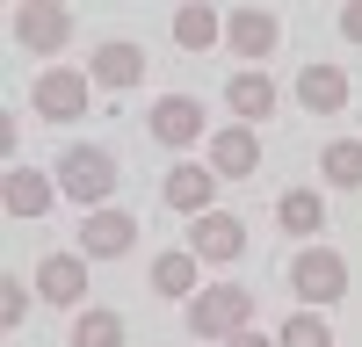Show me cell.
<instances>
[{
    "label": "cell",
    "mask_w": 362,
    "mask_h": 347,
    "mask_svg": "<svg viewBox=\"0 0 362 347\" xmlns=\"http://www.w3.org/2000/svg\"><path fill=\"white\" fill-rule=\"evenodd\" d=\"M116 181H124V166H116V152H109V145H73V152L58 159V195H73L87 217H95V210H109Z\"/></svg>",
    "instance_id": "obj_1"
},
{
    "label": "cell",
    "mask_w": 362,
    "mask_h": 347,
    "mask_svg": "<svg viewBox=\"0 0 362 347\" xmlns=\"http://www.w3.org/2000/svg\"><path fill=\"white\" fill-rule=\"evenodd\" d=\"M254 304H261V297H254L247 282H210L203 297H189V333L225 347L232 333H247V326H254Z\"/></svg>",
    "instance_id": "obj_2"
},
{
    "label": "cell",
    "mask_w": 362,
    "mask_h": 347,
    "mask_svg": "<svg viewBox=\"0 0 362 347\" xmlns=\"http://www.w3.org/2000/svg\"><path fill=\"white\" fill-rule=\"evenodd\" d=\"M290 289H297V304L305 311H326V304H341L348 297V260L334 246H305L290 260Z\"/></svg>",
    "instance_id": "obj_3"
},
{
    "label": "cell",
    "mask_w": 362,
    "mask_h": 347,
    "mask_svg": "<svg viewBox=\"0 0 362 347\" xmlns=\"http://www.w3.org/2000/svg\"><path fill=\"white\" fill-rule=\"evenodd\" d=\"M87 95H95V80L73 73V66H44L37 87H29V109L44 116V123H73V116H87Z\"/></svg>",
    "instance_id": "obj_4"
},
{
    "label": "cell",
    "mask_w": 362,
    "mask_h": 347,
    "mask_svg": "<svg viewBox=\"0 0 362 347\" xmlns=\"http://www.w3.org/2000/svg\"><path fill=\"white\" fill-rule=\"evenodd\" d=\"M15 44L29 58H58L73 44V8H58V0H29V8H15Z\"/></svg>",
    "instance_id": "obj_5"
},
{
    "label": "cell",
    "mask_w": 362,
    "mask_h": 347,
    "mask_svg": "<svg viewBox=\"0 0 362 347\" xmlns=\"http://www.w3.org/2000/svg\"><path fill=\"white\" fill-rule=\"evenodd\" d=\"M210 174H218V181H247V174H261V130H247V123L210 130Z\"/></svg>",
    "instance_id": "obj_6"
},
{
    "label": "cell",
    "mask_w": 362,
    "mask_h": 347,
    "mask_svg": "<svg viewBox=\"0 0 362 347\" xmlns=\"http://www.w3.org/2000/svg\"><path fill=\"white\" fill-rule=\"evenodd\" d=\"M189 253H196V260H210V268H225V260L247 253V224H239L232 210H210V217H196V224H189Z\"/></svg>",
    "instance_id": "obj_7"
},
{
    "label": "cell",
    "mask_w": 362,
    "mask_h": 347,
    "mask_svg": "<svg viewBox=\"0 0 362 347\" xmlns=\"http://www.w3.org/2000/svg\"><path fill=\"white\" fill-rule=\"evenodd\" d=\"M131 246H138V217H131V210H116V202L80 224V253H87V260H124Z\"/></svg>",
    "instance_id": "obj_8"
},
{
    "label": "cell",
    "mask_w": 362,
    "mask_h": 347,
    "mask_svg": "<svg viewBox=\"0 0 362 347\" xmlns=\"http://www.w3.org/2000/svg\"><path fill=\"white\" fill-rule=\"evenodd\" d=\"M160 195H167V210H181V217L196 224V217L218 210V174H210V166H167Z\"/></svg>",
    "instance_id": "obj_9"
},
{
    "label": "cell",
    "mask_w": 362,
    "mask_h": 347,
    "mask_svg": "<svg viewBox=\"0 0 362 347\" xmlns=\"http://www.w3.org/2000/svg\"><path fill=\"white\" fill-rule=\"evenodd\" d=\"M87 80L109 87V95H124V87L145 80V51L131 37H109V44H95V58H87Z\"/></svg>",
    "instance_id": "obj_10"
},
{
    "label": "cell",
    "mask_w": 362,
    "mask_h": 347,
    "mask_svg": "<svg viewBox=\"0 0 362 347\" xmlns=\"http://www.w3.org/2000/svg\"><path fill=\"white\" fill-rule=\"evenodd\" d=\"M0 202H8V217H44L51 210V202H58V181H51V174H37V166H8V174H0Z\"/></svg>",
    "instance_id": "obj_11"
},
{
    "label": "cell",
    "mask_w": 362,
    "mask_h": 347,
    "mask_svg": "<svg viewBox=\"0 0 362 347\" xmlns=\"http://www.w3.org/2000/svg\"><path fill=\"white\" fill-rule=\"evenodd\" d=\"M37 297L58 304V311H80V297H87V253H51L37 268Z\"/></svg>",
    "instance_id": "obj_12"
},
{
    "label": "cell",
    "mask_w": 362,
    "mask_h": 347,
    "mask_svg": "<svg viewBox=\"0 0 362 347\" xmlns=\"http://www.w3.org/2000/svg\"><path fill=\"white\" fill-rule=\"evenodd\" d=\"M225 44H232V58H268L283 44V22L268 8H232L225 15Z\"/></svg>",
    "instance_id": "obj_13"
},
{
    "label": "cell",
    "mask_w": 362,
    "mask_h": 347,
    "mask_svg": "<svg viewBox=\"0 0 362 347\" xmlns=\"http://www.w3.org/2000/svg\"><path fill=\"white\" fill-rule=\"evenodd\" d=\"M145 130L181 152V145H196V138H203V102H196V95H160V102H153V123H145Z\"/></svg>",
    "instance_id": "obj_14"
},
{
    "label": "cell",
    "mask_w": 362,
    "mask_h": 347,
    "mask_svg": "<svg viewBox=\"0 0 362 347\" xmlns=\"http://www.w3.org/2000/svg\"><path fill=\"white\" fill-rule=\"evenodd\" d=\"M225 109H232L239 123L254 130L261 116H276V80H268L261 66H247V73H232V80H225Z\"/></svg>",
    "instance_id": "obj_15"
},
{
    "label": "cell",
    "mask_w": 362,
    "mask_h": 347,
    "mask_svg": "<svg viewBox=\"0 0 362 347\" xmlns=\"http://www.w3.org/2000/svg\"><path fill=\"white\" fill-rule=\"evenodd\" d=\"M297 102H305L312 116H341L348 109V73L341 66H305L297 73Z\"/></svg>",
    "instance_id": "obj_16"
},
{
    "label": "cell",
    "mask_w": 362,
    "mask_h": 347,
    "mask_svg": "<svg viewBox=\"0 0 362 347\" xmlns=\"http://www.w3.org/2000/svg\"><path fill=\"white\" fill-rule=\"evenodd\" d=\"M153 289L160 297H203V260L181 246V253H160L153 260Z\"/></svg>",
    "instance_id": "obj_17"
},
{
    "label": "cell",
    "mask_w": 362,
    "mask_h": 347,
    "mask_svg": "<svg viewBox=\"0 0 362 347\" xmlns=\"http://www.w3.org/2000/svg\"><path fill=\"white\" fill-rule=\"evenodd\" d=\"M276 224H283V231H297V239L326 231V195H319V188H290V195L276 202Z\"/></svg>",
    "instance_id": "obj_18"
},
{
    "label": "cell",
    "mask_w": 362,
    "mask_h": 347,
    "mask_svg": "<svg viewBox=\"0 0 362 347\" xmlns=\"http://www.w3.org/2000/svg\"><path fill=\"white\" fill-rule=\"evenodd\" d=\"M319 181L326 188H362V138H334L319 152Z\"/></svg>",
    "instance_id": "obj_19"
},
{
    "label": "cell",
    "mask_w": 362,
    "mask_h": 347,
    "mask_svg": "<svg viewBox=\"0 0 362 347\" xmlns=\"http://www.w3.org/2000/svg\"><path fill=\"white\" fill-rule=\"evenodd\" d=\"M218 37H225V22H218V8H203V0L174 15V44H181V51H196V58H203Z\"/></svg>",
    "instance_id": "obj_20"
},
{
    "label": "cell",
    "mask_w": 362,
    "mask_h": 347,
    "mask_svg": "<svg viewBox=\"0 0 362 347\" xmlns=\"http://www.w3.org/2000/svg\"><path fill=\"white\" fill-rule=\"evenodd\" d=\"M73 347H124V318H116L109 304H87L73 318Z\"/></svg>",
    "instance_id": "obj_21"
},
{
    "label": "cell",
    "mask_w": 362,
    "mask_h": 347,
    "mask_svg": "<svg viewBox=\"0 0 362 347\" xmlns=\"http://www.w3.org/2000/svg\"><path fill=\"white\" fill-rule=\"evenodd\" d=\"M276 347H334V326H326V311H290Z\"/></svg>",
    "instance_id": "obj_22"
},
{
    "label": "cell",
    "mask_w": 362,
    "mask_h": 347,
    "mask_svg": "<svg viewBox=\"0 0 362 347\" xmlns=\"http://www.w3.org/2000/svg\"><path fill=\"white\" fill-rule=\"evenodd\" d=\"M22 311H29V282L8 268V275H0V326L15 333V326H22Z\"/></svg>",
    "instance_id": "obj_23"
},
{
    "label": "cell",
    "mask_w": 362,
    "mask_h": 347,
    "mask_svg": "<svg viewBox=\"0 0 362 347\" xmlns=\"http://www.w3.org/2000/svg\"><path fill=\"white\" fill-rule=\"evenodd\" d=\"M341 37L362 44V0H348V8H341Z\"/></svg>",
    "instance_id": "obj_24"
},
{
    "label": "cell",
    "mask_w": 362,
    "mask_h": 347,
    "mask_svg": "<svg viewBox=\"0 0 362 347\" xmlns=\"http://www.w3.org/2000/svg\"><path fill=\"white\" fill-rule=\"evenodd\" d=\"M225 347H276V340H268V333H254V326H247V333H232Z\"/></svg>",
    "instance_id": "obj_25"
}]
</instances>
